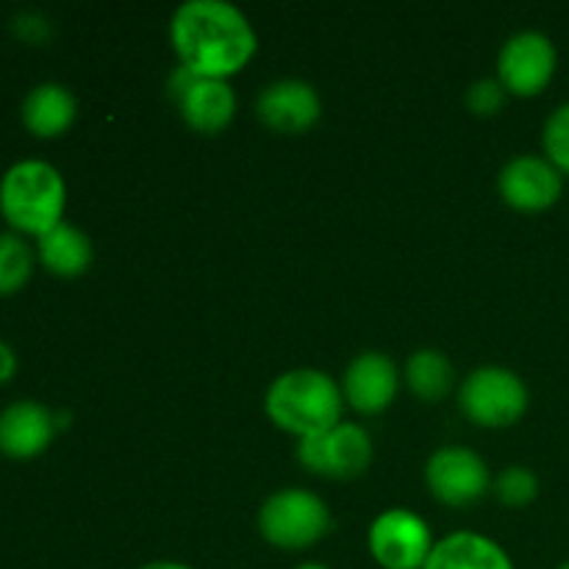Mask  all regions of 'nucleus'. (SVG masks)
I'll return each instance as SVG.
<instances>
[{"label":"nucleus","instance_id":"2","mask_svg":"<svg viewBox=\"0 0 569 569\" xmlns=\"http://www.w3.org/2000/svg\"><path fill=\"white\" fill-rule=\"evenodd\" d=\"M342 400V389L328 372L298 367L270 383L264 409L278 428L306 439L339 426Z\"/></svg>","mask_w":569,"mask_h":569},{"label":"nucleus","instance_id":"14","mask_svg":"<svg viewBox=\"0 0 569 569\" xmlns=\"http://www.w3.org/2000/svg\"><path fill=\"white\" fill-rule=\"evenodd\" d=\"M20 114L22 126H26L33 137L53 139L76 122L78 100L64 83L44 81L37 83V87L26 94Z\"/></svg>","mask_w":569,"mask_h":569},{"label":"nucleus","instance_id":"13","mask_svg":"<svg viewBox=\"0 0 569 569\" xmlns=\"http://www.w3.org/2000/svg\"><path fill=\"white\" fill-rule=\"evenodd\" d=\"M342 395L361 415H378L398 395V367L387 353L365 350L345 370Z\"/></svg>","mask_w":569,"mask_h":569},{"label":"nucleus","instance_id":"11","mask_svg":"<svg viewBox=\"0 0 569 569\" xmlns=\"http://www.w3.org/2000/svg\"><path fill=\"white\" fill-rule=\"evenodd\" d=\"M322 100L309 81L281 78L261 89L256 114L267 128L278 133H300L320 120Z\"/></svg>","mask_w":569,"mask_h":569},{"label":"nucleus","instance_id":"27","mask_svg":"<svg viewBox=\"0 0 569 569\" xmlns=\"http://www.w3.org/2000/svg\"><path fill=\"white\" fill-rule=\"evenodd\" d=\"M295 569H331V567H326V565H298Z\"/></svg>","mask_w":569,"mask_h":569},{"label":"nucleus","instance_id":"28","mask_svg":"<svg viewBox=\"0 0 569 569\" xmlns=\"http://www.w3.org/2000/svg\"><path fill=\"white\" fill-rule=\"evenodd\" d=\"M556 569H569V561H565V565H559Z\"/></svg>","mask_w":569,"mask_h":569},{"label":"nucleus","instance_id":"19","mask_svg":"<svg viewBox=\"0 0 569 569\" xmlns=\"http://www.w3.org/2000/svg\"><path fill=\"white\" fill-rule=\"evenodd\" d=\"M33 272V250L17 233H0V295L20 292Z\"/></svg>","mask_w":569,"mask_h":569},{"label":"nucleus","instance_id":"15","mask_svg":"<svg viewBox=\"0 0 569 569\" xmlns=\"http://www.w3.org/2000/svg\"><path fill=\"white\" fill-rule=\"evenodd\" d=\"M422 569H515L503 548L476 531H456L433 545Z\"/></svg>","mask_w":569,"mask_h":569},{"label":"nucleus","instance_id":"8","mask_svg":"<svg viewBox=\"0 0 569 569\" xmlns=\"http://www.w3.org/2000/svg\"><path fill=\"white\" fill-rule=\"evenodd\" d=\"M298 459L317 476L353 478L370 467L372 439L356 422H339L317 437L300 439Z\"/></svg>","mask_w":569,"mask_h":569},{"label":"nucleus","instance_id":"6","mask_svg":"<svg viewBox=\"0 0 569 569\" xmlns=\"http://www.w3.org/2000/svg\"><path fill=\"white\" fill-rule=\"evenodd\" d=\"M370 553L383 569H422L431 556V528L411 509H387L370 526Z\"/></svg>","mask_w":569,"mask_h":569},{"label":"nucleus","instance_id":"10","mask_svg":"<svg viewBox=\"0 0 569 569\" xmlns=\"http://www.w3.org/2000/svg\"><path fill=\"white\" fill-rule=\"evenodd\" d=\"M498 189L509 206L520 211H545L559 203L565 178L545 156L522 153L506 161L498 176Z\"/></svg>","mask_w":569,"mask_h":569},{"label":"nucleus","instance_id":"17","mask_svg":"<svg viewBox=\"0 0 569 569\" xmlns=\"http://www.w3.org/2000/svg\"><path fill=\"white\" fill-rule=\"evenodd\" d=\"M37 256L50 272L61 278H76L92 264V239L72 222L61 220L59 226L42 233L37 242Z\"/></svg>","mask_w":569,"mask_h":569},{"label":"nucleus","instance_id":"18","mask_svg":"<svg viewBox=\"0 0 569 569\" xmlns=\"http://www.w3.org/2000/svg\"><path fill=\"white\" fill-rule=\"evenodd\" d=\"M406 381H409L411 392L417 398L433 403V400H442L450 392L456 381V370L442 350L422 348L415 350L406 361Z\"/></svg>","mask_w":569,"mask_h":569},{"label":"nucleus","instance_id":"12","mask_svg":"<svg viewBox=\"0 0 569 569\" xmlns=\"http://www.w3.org/2000/svg\"><path fill=\"white\" fill-rule=\"evenodd\" d=\"M59 433L56 411L39 400H17L0 411V453L9 459H33Z\"/></svg>","mask_w":569,"mask_h":569},{"label":"nucleus","instance_id":"22","mask_svg":"<svg viewBox=\"0 0 569 569\" xmlns=\"http://www.w3.org/2000/svg\"><path fill=\"white\" fill-rule=\"evenodd\" d=\"M506 87L498 81V78H478L470 89H467L465 100L470 106V111L481 117H492L503 109L506 103Z\"/></svg>","mask_w":569,"mask_h":569},{"label":"nucleus","instance_id":"24","mask_svg":"<svg viewBox=\"0 0 569 569\" xmlns=\"http://www.w3.org/2000/svg\"><path fill=\"white\" fill-rule=\"evenodd\" d=\"M198 72L194 70H189L187 64H178L176 70L170 72V78H167V94H170L172 100H176V106L181 103L183 100V94L189 92V89L194 87V81H198Z\"/></svg>","mask_w":569,"mask_h":569},{"label":"nucleus","instance_id":"25","mask_svg":"<svg viewBox=\"0 0 569 569\" xmlns=\"http://www.w3.org/2000/svg\"><path fill=\"white\" fill-rule=\"evenodd\" d=\"M14 372H17L14 350H11L9 345H6L3 339H0V383L11 381V378H14Z\"/></svg>","mask_w":569,"mask_h":569},{"label":"nucleus","instance_id":"1","mask_svg":"<svg viewBox=\"0 0 569 569\" xmlns=\"http://www.w3.org/2000/svg\"><path fill=\"white\" fill-rule=\"evenodd\" d=\"M178 61L203 78H228L256 53V31L228 0H187L170 20Z\"/></svg>","mask_w":569,"mask_h":569},{"label":"nucleus","instance_id":"21","mask_svg":"<svg viewBox=\"0 0 569 569\" xmlns=\"http://www.w3.org/2000/svg\"><path fill=\"white\" fill-rule=\"evenodd\" d=\"M545 159L559 167L561 172H569V100L559 109L550 111L542 128Z\"/></svg>","mask_w":569,"mask_h":569},{"label":"nucleus","instance_id":"26","mask_svg":"<svg viewBox=\"0 0 569 569\" xmlns=\"http://www.w3.org/2000/svg\"><path fill=\"white\" fill-rule=\"evenodd\" d=\"M139 569H194V567L178 565V561H150V565H142Z\"/></svg>","mask_w":569,"mask_h":569},{"label":"nucleus","instance_id":"20","mask_svg":"<svg viewBox=\"0 0 569 569\" xmlns=\"http://www.w3.org/2000/svg\"><path fill=\"white\" fill-rule=\"evenodd\" d=\"M495 495L503 506H528L531 500H537L539 495V478L537 472H531L522 465H511L506 470H500V476L495 478Z\"/></svg>","mask_w":569,"mask_h":569},{"label":"nucleus","instance_id":"3","mask_svg":"<svg viewBox=\"0 0 569 569\" xmlns=\"http://www.w3.org/2000/svg\"><path fill=\"white\" fill-rule=\"evenodd\" d=\"M67 187L53 164L26 159L11 164L0 178V211L11 228L42 237L64 220Z\"/></svg>","mask_w":569,"mask_h":569},{"label":"nucleus","instance_id":"16","mask_svg":"<svg viewBox=\"0 0 569 569\" xmlns=\"http://www.w3.org/2000/svg\"><path fill=\"white\" fill-rule=\"evenodd\" d=\"M183 120L200 133H217L233 120L237 111V94H233L228 78H203L194 81V87L183 94L178 103Z\"/></svg>","mask_w":569,"mask_h":569},{"label":"nucleus","instance_id":"23","mask_svg":"<svg viewBox=\"0 0 569 569\" xmlns=\"http://www.w3.org/2000/svg\"><path fill=\"white\" fill-rule=\"evenodd\" d=\"M11 31L22 39V42H31V44H42L48 42L50 33H53V26L44 14L39 11H20V14L11 20Z\"/></svg>","mask_w":569,"mask_h":569},{"label":"nucleus","instance_id":"4","mask_svg":"<svg viewBox=\"0 0 569 569\" xmlns=\"http://www.w3.org/2000/svg\"><path fill=\"white\" fill-rule=\"evenodd\" d=\"M331 526V509L326 500L300 487L278 489L259 509L261 537L283 550L311 548L326 537Z\"/></svg>","mask_w":569,"mask_h":569},{"label":"nucleus","instance_id":"5","mask_svg":"<svg viewBox=\"0 0 569 569\" xmlns=\"http://www.w3.org/2000/svg\"><path fill=\"white\" fill-rule=\"evenodd\" d=\"M528 387L509 367H478L465 378L459 403L472 422L487 428L515 426L528 411Z\"/></svg>","mask_w":569,"mask_h":569},{"label":"nucleus","instance_id":"9","mask_svg":"<svg viewBox=\"0 0 569 569\" xmlns=\"http://www.w3.org/2000/svg\"><path fill=\"white\" fill-rule=\"evenodd\" d=\"M426 481L433 498L448 506H467L489 489V467L476 450L450 445L439 448L426 465Z\"/></svg>","mask_w":569,"mask_h":569},{"label":"nucleus","instance_id":"7","mask_svg":"<svg viewBox=\"0 0 569 569\" xmlns=\"http://www.w3.org/2000/svg\"><path fill=\"white\" fill-rule=\"evenodd\" d=\"M559 53L548 33L542 31H517L503 42L498 53V81L506 92L528 98L539 94L556 76Z\"/></svg>","mask_w":569,"mask_h":569}]
</instances>
